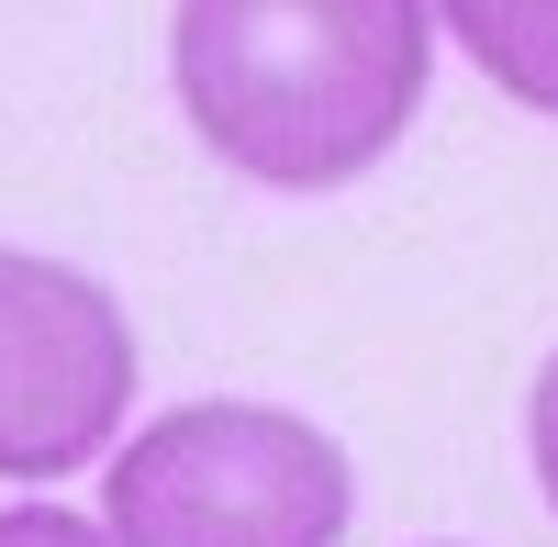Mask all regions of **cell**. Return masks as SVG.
Masks as SVG:
<instances>
[{"mask_svg": "<svg viewBox=\"0 0 558 547\" xmlns=\"http://www.w3.org/2000/svg\"><path fill=\"white\" fill-rule=\"evenodd\" d=\"M436 34H458V57L514 112L558 123V0H436Z\"/></svg>", "mask_w": 558, "mask_h": 547, "instance_id": "cell-4", "label": "cell"}, {"mask_svg": "<svg viewBox=\"0 0 558 547\" xmlns=\"http://www.w3.org/2000/svg\"><path fill=\"white\" fill-rule=\"evenodd\" d=\"M357 470L291 402H168L101 459L112 547H347Z\"/></svg>", "mask_w": 558, "mask_h": 547, "instance_id": "cell-2", "label": "cell"}, {"mask_svg": "<svg viewBox=\"0 0 558 547\" xmlns=\"http://www.w3.org/2000/svg\"><path fill=\"white\" fill-rule=\"evenodd\" d=\"M168 89L235 179L324 202L413 134L436 89V0H179Z\"/></svg>", "mask_w": 558, "mask_h": 547, "instance_id": "cell-1", "label": "cell"}, {"mask_svg": "<svg viewBox=\"0 0 558 547\" xmlns=\"http://www.w3.org/2000/svg\"><path fill=\"white\" fill-rule=\"evenodd\" d=\"M134 414V313L89 268L0 246V481L101 470Z\"/></svg>", "mask_w": 558, "mask_h": 547, "instance_id": "cell-3", "label": "cell"}, {"mask_svg": "<svg viewBox=\"0 0 558 547\" xmlns=\"http://www.w3.org/2000/svg\"><path fill=\"white\" fill-rule=\"evenodd\" d=\"M0 547H112L101 536V514H78V503H0Z\"/></svg>", "mask_w": 558, "mask_h": 547, "instance_id": "cell-5", "label": "cell"}, {"mask_svg": "<svg viewBox=\"0 0 558 547\" xmlns=\"http://www.w3.org/2000/svg\"><path fill=\"white\" fill-rule=\"evenodd\" d=\"M436 547H458V536H436Z\"/></svg>", "mask_w": 558, "mask_h": 547, "instance_id": "cell-7", "label": "cell"}, {"mask_svg": "<svg viewBox=\"0 0 558 547\" xmlns=\"http://www.w3.org/2000/svg\"><path fill=\"white\" fill-rule=\"evenodd\" d=\"M525 459H536V491H547V514H558V347H547V369L525 391Z\"/></svg>", "mask_w": 558, "mask_h": 547, "instance_id": "cell-6", "label": "cell"}]
</instances>
